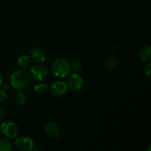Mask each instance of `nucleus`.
<instances>
[{"instance_id":"obj_1","label":"nucleus","mask_w":151,"mask_h":151,"mask_svg":"<svg viewBox=\"0 0 151 151\" xmlns=\"http://www.w3.org/2000/svg\"><path fill=\"white\" fill-rule=\"evenodd\" d=\"M29 81V76L25 71L17 70L10 76V84L13 88L22 90L27 86Z\"/></svg>"},{"instance_id":"obj_2","label":"nucleus","mask_w":151,"mask_h":151,"mask_svg":"<svg viewBox=\"0 0 151 151\" xmlns=\"http://www.w3.org/2000/svg\"><path fill=\"white\" fill-rule=\"evenodd\" d=\"M52 72L53 75L59 78H63L70 73V63L63 58L57 59L52 65Z\"/></svg>"},{"instance_id":"obj_3","label":"nucleus","mask_w":151,"mask_h":151,"mask_svg":"<svg viewBox=\"0 0 151 151\" xmlns=\"http://www.w3.org/2000/svg\"><path fill=\"white\" fill-rule=\"evenodd\" d=\"M14 144L16 148L21 151H31L34 149L33 141L27 136H22L16 139Z\"/></svg>"},{"instance_id":"obj_4","label":"nucleus","mask_w":151,"mask_h":151,"mask_svg":"<svg viewBox=\"0 0 151 151\" xmlns=\"http://www.w3.org/2000/svg\"><path fill=\"white\" fill-rule=\"evenodd\" d=\"M83 80L78 73H73L68 77L66 80V85L72 91H79L83 86Z\"/></svg>"},{"instance_id":"obj_5","label":"nucleus","mask_w":151,"mask_h":151,"mask_svg":"<svg viewBox=\"0 0 151 151\" xmlns=\"http://www.w3.org/2000/svg\"><path fill=\"white\" fill-rule=\"evenodd\" d=\"M0 131L9 139H14L17 137L18 128L13 122H4L0 127Z\"/></svg>"},{"instance_id":"obj_6","label":"nucleus","mask_w":151,"mask_h":151,"mask_svg":"<svg viewBox=\"0 0 151 151\" xmlns=\"http://www.w3.org/2000/svg\"><path fill=\"white\" fill-rule=\"evenodd\" d=\"M32 78L36 81H42L47 78L48 72L44 66L41 65H35L30 69Z\"/></svg>"},{"instance_id":"obj_7","label":"nucleus","mask_w":151,"mask_h":151,"mask_svg":"<svg viewBox=\"0 0 151 151\" xmlns=\"http://www.w3.org/2000/svg\"><path fill=\"white\" fill-rule=\"evenodd\" d=\"M67 88L68 86L66 85V83L63 82V81H56L52 84L50 91L54 96L60 97L66 92Z\"/></svg>"},{"instance_id":"obj_8","label":"nucleus","mask_w":151,"mask_h":151,"mask_svg":"<svg viewBox=\"0 0 151 151\" xmlns=\"http://www.w3.org/2000/svg\"><path fill=\"white\" fill-rule=\"evenodd\" d=\"M44 131L50 137L56 138L60 135L59 126L54 122H49L44 126Z\"/></svg>"},{"instance_id":"obj_9","label":"nucleus","mask_w":151,"mask_h":151,"mask_svg":"<svg viewBox=\"0 0 151 151\" xmlns=\"http://www.w3.org/2000/svg\"><path fill=\"white\" fill-rule=\"evenodd\" d=\"M30 56L32 60L37 63H43L46 60L45 52L38 47H35L31 50Z\"/></svg>"},{"instance_id":"obj_10","label":"nucleus","mask_w":151,"mask_h":151,"mask_svg":"<svg viewBox=\"0 0 151 151\" xmlns=\"http://www.w3.org/2000/svg\"><path fill=\"white\" fill-rule=\"evenodd\" d=\"M139 58L143 61H149L151 58V47L146 46L142 48L139 52Z\"/></svg>"},{"instance_id":"obj_11","label":"nucleus","mask_w":151,"mask_h":151,"mask_svg":"<svg viewBox=\"0 0 151 151\" xmlns=\"http://www.w3.org/2000/svg\"><path fill=\"white\" fill-rule=\"evenodd\" d=\"M18 64L23 69H27L30 65V59L27 55H21L18 59Z\"/></svg>"},{"instance_id":"obj_12","label":"nucleus","mask_w":151,"mask_h":151,"mask_svg":"<svg viewBox=\"0 0 151 151\" xmlns=\"http://www.w3.org/2000/svg\"><path fill=\"white\" fill-rule=\"evenodd\" d=\"M13 146L11 142L6 139H0V151H11Z\"/></svg>"},{"instance_id":"obj_13","label":"nucleus","mask_w":151,"mask_h":151,"mask_svg":"<svg viewBox=\"0 0 151 151\" xmlns=\"http://www.w3.org/2000/svg\"><path fill=\"white\" fill-rule=\"evenodd\" d=\"M15 101L18 105H23L26 101V95L23 91L19 90L17 93L15 95Z\"/></svg>"},{"instance_id":"obj_14","label":"nucleus","mask_w":151,"mask_h":151,"mask_svg":"<svg viewBox=\"0 0 151 151\" xmlns=\"http://www.w3.org/2000/svg\"><path fill=\"white\" fill-rule=\"evenodd\" d=\"M48 89V86L45 83H38L36 84L34 87V91L39 94H44L47 92Z\"/></svg>"},{"instance_id":"obj_15","label":"nucleus","mask_w":151,"mask_h":151,"mask_svg":"<svg viewBox=\"0 0 151 151\" xmlns=\"http://www.w3.org/2000/svg\"><path fill=\"white\" fill-rule=\"evenodd\" d=\"M118 64V60L117 59L114 58H110L108 59L107 60L105 63V66L108 69H114V68L116 67Z\"/></svg>"},{"instance_id":"obj_16","label":"nucleus","mask_w":151,"mask_h":151,"mask_svg":"<svg viewBox=\"0 0 151 151\" xmlns=\"http://www.w3.org/2000/svg\"><path fill=\"white\" fill-rule=\"evenodd\" d=\"M81 67V63L79 60H73L72 63H70V71L73 73H77L80 71Z\"/></svg>"},{"instance_id":"obj_17","label":"nucleus","mask_w":151,"mask_h":151,"mask_svg":"<svg viewBox=\"0 0 151 151\" xmlns=\"http://www.w3.org/2000/svg\"><path fill=\"white\" fill-rule=\"evenodd\" d=\"M145 75H147V77L150 76V73H151V63L150 62H148V63L145 65Z\"/></svg>"},{"instance_id":"obj_18","label":"nucleus","mask_w":151,"mask_h":151,"mask_svg":"<svg viewBox=\"0 0 151 151\" xmlns=\"http://www.w3.org/2000/svg\"><path fill=\"white\" fill-rule=\"evenodd\" d=\"M7 100V94L4 91H0V103H4Z\"/></svg>"},{"instance_id":"obj_19","label":"nucleus","mask_w":151,"mask_h":151,"mask_svg":"<svg viewBox=\"0 0 151 151\" xmlns=\"http://www.w3.org/2000/svg\"><path fill=\"white\" fill-rule=\"evenodd\" d=\"M6 117V112L4 109L0 108V121H2L5 119Z\"/></svg>"},{"instance_id":"obj_20","label":"nucleus","mask_w":151,"mask_h":151,"mask_svg":"<svg viewBox=\"0 0 151 151\" xmlns=\"http://www.w3.org/2000/svg\"><path fill=\"white\" fill-rule=\"evenodd\" d=\"M2 86V76H1V73H0V87Z\"/></svg>"}]
</instances>
